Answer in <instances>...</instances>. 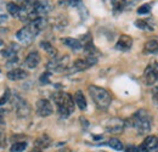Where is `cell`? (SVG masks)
<instances>
[{"label":"cell","instance_id":"6","mask_svg":"<svg viewBox=\"0 0 158 152\" xmlns=\"http://www.w3.org/2000/svg\"><path fill=\"white\" fill-rule=\"evenodd\" d=\"M96 63H98V57L95 55H88L85 58H79L73 63V71H84L93 67Z\"/></svg>","mask_w":158,"mask_h":152},{"label":"cell","instance_id":"13","mask_svg":"<svg viewBox=\"0 0 158 152\" xmlns=\"http://www.w3.org/2000/svg\"><path fill=\"white\" fill-rule=\"evenodd\" d=\"M131 46H133V39L127 34H122L116 44V49L120 51H128Z\"/></svg>","mask_w":158,"mask_h":152},{"label":"cell","instance_id":"16","mask_svg":"<svg viewBox=\"0 0 158 152\" xmlns=\"http://www.w3.org/2000/svg\"><path fill=\"white\" fill-rule=\"evenodd\" d=\"M6 76L10 80H22L28 77V73L22 68H14V70L9 71Z\"/></svg>","mask_w":158,"mask_h":152},{"label":"cell","instance_id":"33","mask_svg":"<svg viewBox=\"0 0 158 152\" xmlns=\"http://www.w3.org/2000/svg\"><path fill=\"white\" fill-rule=\"evenodd\" d=\"M7 21V15L0 9V23H4V22H6Z\"/></svg>","mask_w":158,"mask_h":152},{"label":"cell","instance_id":"19","mask_svg":"<svg viewBox=\"0 0 158 152\" xmlns=\"http://www.w3.org/2000/svg\"><path fill=\"white\" fill-rule=\"evenodd\" d=\"M6 10H7V12H9L12 17H19V19H20L21 6L17 5L16 2H14V1L7 2V4H6Z\"/></svg>","mask_w":158,"mask_h":152},{"label":"cell","instance_id":"23","mask_svg":"<svg viewBox=\"0 0 158 152\" xmlns=\"http://www.w3.org/2000/svg\"><path fill=\"white\" fill-rule=\"evenodd\" d=\"M158 50V41L155 39H151L148 41H146L145 46H143V51L145 53H156Z\"/></svg>","mask_w":158,"mask_h":152},{"label":"cell","instance_id":"22","mask_svg":"<svg viewBox=\"0 0 158 152\" xmlns=\"http://www.w3.org/2000/svg\"><path fill=\"white\" fill-rule=\"evenodd\" d=\"M40 46L48 53V55H49L50 57L55 58V57L57 56V50H56L55 46H52L49 41H41V43H40Z\"/></svg>","mask_w":158,"mask_h":152},{"label":"cell","instance_id":"21","mask_svg":"<svg viewBox=\"0 0 158 152\" xmlns=\"http://www.w3.org/2000/svg\"><path fill=\"white\" fill-rule=\"evenodd\" d=\"M74 102H76V105H78V107L81 111L86 110V99H85L84 94L80 90H78L74 94Z\"/></svg>","mask_w":158,"mask_h":152},{"label":"cell","instance_id":"27","mask_svg":"<svg viewBox=\"0 0 158 152\" xmlns=\"http://www.w3.org/2000/svg\"><path fill=\"white\" fill-rule=\"evenodd\" d=\"M135 26L138 27L139 29H143V31H145V29H150V31L153 29V28H151V27L147 24V22H146L145 19H138V21H135Z\"/></svg>","mask_w":158,"mask_h":152},{"label":"cell","instance_id":"3","mask_svg":"<svg viewBox=\"0 0 158 152\" xmlns=\"http://www.w3.org/2000/svg\"><path fill=\"white\" fill-rule=\"evenodd\" d=\"M89 90V94L91 96L93 101L95 102V105L101 108V110H106L110 107L111 102H112V97H111V94L103 89V88H100L98 85H90L88 88Z\"/></svg>","mask_w":158,"mask_h":152},{"label":"cell","instance_id":"12","mask_svg":"<svg viewBox=\"0 0 158 152\" xmlns=\"http://www.w3.org/2000/svg\"><path fill=\"white\" fill-rule=\"evenodd\" d=\"M158 147V137L155 135L147 136L140 145V152H151Z\"/></svg>","mask_w":158,"mask_h":152},{"label":"cell","instance_id":"17","mask_svg":"<svg viewBox=\"0 0 158 152\" xmlns=\"http://www.w3.org/2000/svg\"><path fill=\"white\" fill-rule=\"evenodd\" d=\"M17 51H19V45L17 44H10L9 46H6L1 50V55H2V57L14 58V57H16Z\"/></svg>","mask_w":158,"mask_h":152},{"label":"cell","instance_id":"38","mask_svg":"<svg viewBox=\"0 0 158 152\" xmlns=\"http://www.w3.org/2000/svg\"><path fill=\"white\" fill-rule=\"evenodd\" d=\"M105 1H107V0H105Z\"/></svg>","mask_w":158,"mask_h":152},{"label":"cell","instance_id":"2","mask_svg":"<svg viewBox=\"0 0 158 152\" xmlns=\"http://www.w3.org/2000/svg\"><path fill=\"white\" fill-rule=\"evenodd\" d=\"M139 134H146L151 130V124H152V119L150 113L146 110H140L135 114H133V117L129 120Z\"/></svg>","mask_w":158,"mask_h":152},{"label":"cell","instance_id":"34","mask_svg":"<svg viewBox=\"0 0 158 152\" xmlns=\"http://www.w3.org/2000/svg\"><path fill=\"white\" fill-rule=\"evenodd\" d=\"M19 2H21L22 5H33L37 0H17Z\"/></svg>","mask_w":158,"mask_h":152},{"label":"cell","instance_id":"18","mask_svg":"<svg viewBox=\"0 0 158 152\" xmlns=\"http://www.w3.org/2000/svg\"><path fill=\"white\" fill-rule=\"evenodd\" d=\"M62 44H64L66 46H68L69 49L72 50H80L83 48V44L80 43V40L78 39H74V38H63L61 39Z\"/></svg>","mask_w":158,"mask_h":152},{"label":"cell","instance_id":"31","mask_svg":"<svg viewBox=\"0 0 158 152\" xmlns=\"http://www.w3.org/2000/svg\"><path fill=\"white\" fill-rule=\"evenodd\" d=\"M50 73L49 72H45V73H43L41 77H40V82L43 83V84H49L50 83Z\"/></svg>","mask_w":158,"mask_h":152},{"label":"cell","instance_id":"32","mask_svg":"<svg viewBox=\"0 0 158 152\" xmlns=\"http://www.w3.org/2000/svg\"><path fill=\"white\" fill-rule=\"evenodd\" d=\"M125 152H140V147L135 145H128L125 147Z\"/></svg>","mask_w":158,"mask_h":152},{"label":"cell","instance_id":"29","mask_svg":"<svg viewBox=\"0 0 158 152\" xmlns=\"http://www.w3.org/2000/svg\"><path fill=\"white\" fill-rule=\"evenodd\" d=\"M6 145V134L2 129V125H0V149L5 147Z\"/></svg>","mask_w":158,"mask_h":152},{"label":"cell","instance_id":"24","mask_svg":"<svg viewBox=\"0 0 158 152\" xmlns=\"http://www.w3.org/2000/svg\"><path fill=\"white\" fill-rule=\"evenodd\" d=\"M108 146H110L111 149L116 150V151H122L123 147H124L123 144H122V141L118 140V139H116V137H112V139L108 140Z\"/></svg>","mask_w":158,"mask_h":152},{"label":"cell","instance_id":"11","mask_svg":"<svg viewBox=\"0 0 158 152\" xmlns=\"http://www.w3.org/2000/svg\"><path fill=\"white\" fill-rule=\"evenodd\" d=\"M34 11L37 16L39 17L40 15H46L52 10V4L48 0H37L34 2Z\"/></svg>","mask_w":158,"mask_h":152},{"label":"cell","instance_id":"30","mask_svg":"<svg viewBox=\"0 0 158 152\" xmlns=\"http://www.w3.org/2000/svg\"><path fill=\"white\" fill-rule=\"evenodd\" d=\"M10 97H11L10 91H9V90H6V91H5V94L0 97V106H1V105H5V103L10 100Z\"/></svg>","mask_w":158,"mask_h":152},{"label":"cell","instance_id":"15","mask_svg":"<svg viewBox=\"0 0 158 152\" xmlns=\"http://www.w3.org/2000/svg\"><path fill=\"white\" fill-rule=\"evenodd\" d=\"M46 26H48V19H45V17H41V16L37 17L35 19H33V21L29 23V27L35 32V34L40 33L43 29H45Z\"/></svg>","mask_w":158,"mask_h":152},{"label":"cell","instance_id":"9","mask_svg":"<svg viewBox=\"0 0 158 152\" xmlns=\"http://www.w3.org/2000/svg\"><path fill=\"white\" fill-rule=\"evenodd\" d=\"M35 108H37V113L39 114L40 117H49L54 112L51 102L49 100H46V99H40L39 101L37 102Z\"/></svg>","mask_w":158,"mask_h":152},{"label":"cell","instance_id":"14","mask_svg":"<svg viewBox=\"0 0 158 152\" xmlns=\"http://www.w3.org/2000/svg\"><path fill=\"white\" fill-rule=\"evenodd\" d=\"M39 63H40V55L38 51H32V53H29V54L27 55V57H26V60H24V65H26L28 68H31V70L37 68Z\"/></svg>","mask_w":158,"mask_h":152},{"label":"cell","instance_id":"26","mask_svg":"<svg viewBox=\"0 0 158 152\" xmlns=\"http://www.w3.org/2000/svg\"><path fill=\"white\" fill-rule=\"evenodd\" d=\"M127 5V0H112V6L114 11H122Z\"/></svg>","mask_w":158,"mask_h":152},{"label":"cell","instance_id":"36","mask_svg":"<svg viewBox=\"0 0 158 152\" xmlns=\"http://www.w3.org/2000/svg\"><path fill=\"white\" fill-rule=\"evenodd\" d=\"M156 100L158 101V95H156Z\"/></svg>","mask_w":158,"mask_h":152},{"label":"cell","instance_id":"5","mask_svg":"<svg viewBox=\"0 0 158 152\" xmlns=\"http://www.w3.org/2000/svg\"><path fill=\"white\" fill-rule=\"evenodd\" d=\"M124 128H125V120L117 118V117L110 118L108 120L105 122V129L108 133L119 134L124 130Z\"/></svg>","mask_w":158,"mask_h":152},{"label":"cell","instance_id":"20","mask_svg":"<svg viewBox=\"0 0 158 152\" xmlns=\"http://www.w3.org/2000/svg\"><path fill=\"white\" fill-rule=\"evenodd\" d=\"M50 144H51V139L46 134H43L40 137L35 140V147H39V149H46L50 146Z\"/></svg>","mask_w":158,"mask_h":152},{"label":"cell","instance_id":"10","mask_svg":"<svg viewBox=\"0 0 158 152\" xmlns=\"http://www.w3.org/2000/svg\"><path fill=\"white\" fill-rule=\"evenodd\" d=\"M145 80L147 85H153L158 80V63L150 65L145 71Z\"/></svg>","mask_w":158,"mask_h":152},{"label":"cell","instance_id":"35","mask_svg":"<svg viewBox=\"0 0 158 152\" xmlns=\"http://www.w3.org/2000/svg\"><path fill=\"white\" fill-rule=\"evenodd\" d=\"M31 152H41V150H40L39 147H35V149H33Z\"/></svg>","mask_w":158,"mask_h":152},{"label":"cell","instance_id":"25","mask_svg":"<svg viewBox=\"0 0 158 152\" xmlns=\"http://www.w3.org/2000/svg\"><path fill=\"white\" fill-rule=\"evenodd\" d=\"M26 149H27V142H26V141H17V142H15V144L11 146L10 151L11 152H22V151H24Z\"/></svg>","mask_w":158,"mask_h":152},{"label":"cell","instance_id":"7","mask_svg":"<svg viewBox=\"0 0 158 152\" xmlns=\"http://www.w3.org/2000/svg\"><path fill=\"white\" fill-rule=\"evenodd\" d=\"M35 32L29 27V24L28 26H26V27H23V28H21L20 31L16 33V38L19 41H21L22 44H26V45H28V44H31L34 38H35Z\"/></svg>","mask_w":158,"mask_h":152},{"label":"cell","instance_id":"28","mask_svg":"<svg viewBox=\"0 0 158 152\" xmlns=\"http://www.w3.org/2000/svg\"><path fill=\"white\" fill-rule=\"evenodd\" d=\"M150 10H151V5L150 4H143L138 9V14L139 15H146V14L150 12Z\"/></svg>","mask_w":158,"mask_h":152},{"label":"cell","instance_id":"1","mask_svg":"<svg viewBox=\"0 0 158 152\" xmlns=\"http://www.w3.org/2000/svg\"><path fill=\"white\" fill-rule=\"evenodd\" d=\"M55 105L57 106V111L61 117L67 118L74 111V100L68 93H56L52 96Z\"/></svg>","mask_w":158,"mask_h":152},{"label":"cell","instance_id":"4","mask_svg":"<svg viewBox=\"0 0 158 152\" xmlns=\"http://www.w3.org/2000/svg\"><path fill=\"white\" fill-rule=\"evenodd\" d=\"M11 103H12V107L15 110V112L17 113L19 117H27L28 114L31 113V106L29 103L20 95L17 94H12L11 95Z\"/></svg>","mask_w":158,"mask_h":152},{"label":"cell","instance_id":"8","mask_svg":"<svg viewBox=\"0 0 158 152\" xmlns=\"http://www.w3.org/2000/svg\"><path fill=\"white\" fill-rule=\"evenodd\" d=\"M67 65H68V56H56L48 63V70H51L55 72H62L67 68Z\"/></svg>","mask_w":158,"mask_h":152},{"label":"cell","instance_id":"37","mask_svg":"<svg viewBox=\"0 0 158 152\" xmlns=\"http://www.w3.org/2000/svg\"><path fill=\"white\" fill-rule=\"evenodd\" d=\"M156 53H157V54H158V50H157V51H156Z\"/></svg>","mask_w":158,"mask_h":152}]
</instances>
